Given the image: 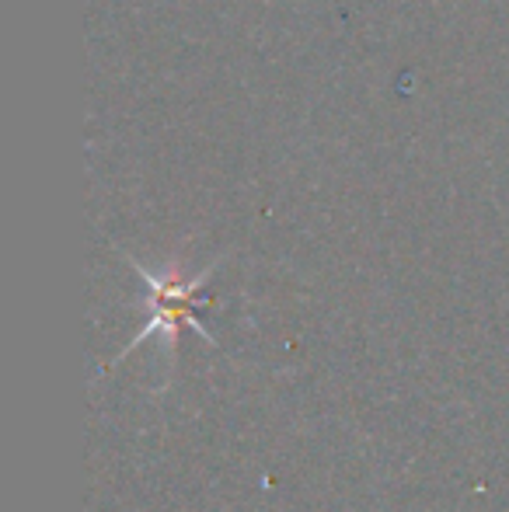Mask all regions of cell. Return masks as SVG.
<instances>
[{
  "label": "cell",
  "instance_id": "cell-1",
  "mask_svg": "<svg viewBox=\"0 0 509 512\" xmlns=\"http://www.w3.org/2000/svg\"><path fill=\"white\" fill-rule=\"evenodd\" d=\"M126 262L136 269V276L147 283V290H150V321L143 324L140 331H136V338L126 345L123 352H119L116 359H112V366L119 363L123 356H129V352L136 349L140 342H147L150 335H161L164 338V356H168V366H175V352H178V331L182 328H192L199 338H203L206 345H217L213 342V335L210 331L199 324V314H196V307L203 304V286L210 283V276H213V269H217L220 262H213V265H206L203 272H196V276H189V279H182L178 276V269L171 265L168 272H150L147 265H140L136 258H129L126 255ZM109 366V370H112Z\"/></svg>",
  "mask_w": 509,
  "mask_h": 512
}]
</instances>
